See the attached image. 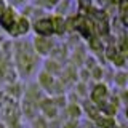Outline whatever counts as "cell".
I'll return each instance as SVG.
<instances>
[{"label": "cell", "mask_w": 128, "mask_h": 128, "mask_svg": "<svg viewBox=\"0 0 128 128\" xmlns=\"http://www.w3.org/2000/svg\"><path fill=\"white\" fill-rule=\"evenodd\" d=\"M40 82H42L45 86H51V83H53V78H51L48 74H42V75H40Z\"/></svg>", "instance_id": "10"}, {"label": "cell", "mask_w": 128, "mask_h": 128, "mask_svg": "<svg viewBox=\"0 0 128 128\" xmlns=\"http://www.w3.org/2000/svg\"><path fill=\"white\" fill-rule=\"evenodd\" d=\"M42 107H43V110L46 112V115H50V117H54L56 109H54L53 104H51V101H43V102H42Z\"/></svg>", "instance_id": "7"}, {"label": "cell", "mask_w": 128, "mask_h": 128, "mask_svg": "<svg viewBox=\"0 0 128 128\" xmlns=\"http://www.w3.org/2000/svg\"><path fill=\"white\" fill-rule=\"evenodd\" d=\"M27 29H29L27 21L26 19H19L18 27H16V29H11V32H13V34H24V32H27Z\"/></svg>", "instance_id": "6"}, {"label": "cell", "mask_w": 128, "mask_h": 128, "mask_svg": "<svg viewBox=\"0 0 128 128\" xmlns=\"http://www.w3.org/2000/svg\"><path fill=\"white\" fill-rule=\"evenodd\" d=\"M37 128H45V123H43L42 120H38V122H37Z\"/></svg>", "instance_id": "20"}, {"label": "cell", "mask_w": 128, "mask_h": 128, "mask_svg": "<svg viewBox=\"0 0 128 128\" xmlns=\"http://www.w3.org/2000/svg\"><path fill=\"white\" fill-rule=\"evenodd\" d=\"M18 62H19V69H21V70H29V67L32 64V56H30L29 51H27V46H26V50L19 51Z\"/></svg>", "instance_id": "1"}, {"label": "cell", "mask_w": 128, "mask_h": 128, "mask_svg": "<svg viewBox=\"0 0 128 128\" xmlns=\"http://www.w3.org/2000/svg\"><path fill=\"white\" fill-rule=\"evenodd\" d=\"M0 21H2V24L5 27H10L11 24H13V11H11V10L3 11V13L0 14Z\"/></svg>", "instance_id": "3"}, {"label": "cell", "mask_w": 128, "mask_h": 128, "mask_svg": "<svg viewBox=\"0 0 128 128\" xmlns=\"http://www.w3.org/2000/svg\"><path fill=\"white\" fill-rule=\"evenodd\" d=\"M93 99L94 101H102V98L106 96V88H104L102 85H99V86H96L94 90H93Z\"/></svg>", "instance_id": "5"}, {"label": "cell", "mask_w": 128, "mask_h": 128, "mask_svg": "<svg viewBox=\"0 0 128 128\" xmlns=\"http://www.w3.org/2000/svg\"><path fill=\"white\" fill-rule=\"evenodd\" d=\"M114 2H118V0H114Z\"/></svg>", "instance_id": "25"}, {"label": "cell", "mask_w": 128, "mask_h": 128, "mask_svg": "<svg viewBox=\"0 0 128 128\" xmlns=\"http://www.w3.org/2000/svg\"><path fill=\"white\" fill-rule=\"evenodd\" d=\"M91 46H93L94 50H99V48H101V43H99V40H91Z\"/></svg>", "instance_id": "15"}, {"label": "cell", "mask_w": 128, "mask_h": 128, "mask_svg": "<svg viewBox=\"0 0 128 128\" xmlns=\"http://www.w3.org/2000/svg\"><path fill=\"white\" fill-rule=\"evenodd\" d=\"M99 2H101V3H106V2H107V0H99Z\"/></svg>", "instance_id": "24"}, {"label": "cell", "mask_w": 128, "mask_h": 128, "mask_svg": "<svg viewBox=\"0 0 128 128\" xmlns=\"http://www.w3.org/2000/svg\"><path fill=\"white\" fill-rule=\"evenodd\" d=\"M115 110V107L114 106H110V107H107V112H109V114H112V112Z\"/></svg>", "instance_id": "21"}, {"label": "cell", "mask_w": 128, "mask_h": 128, "mask_svg": "<svg viewBox=\"0 0 128 128\" xmlns=\"http://www.w3.org/2000/svg\"><path fill=\"white\" fill-rule=\"evenodd\" d=\"M123 82H125V75L120 74V75H118V83H123Z\"/></svg>", "instance_id": "19"}, {"label": "cell", "mask_w": 128, "mask_h": 128, "mask_svg": "<svg viewBox=\"0 0 128 128\" xmlns=\"http://www.w3.org/2000/svg\"><path fill=\"white\" fill-rule=\"evenodd\" d=\"M3 8H5V6H3V2H2V0H0V14L3 13Z\"/></svg>", "instance_id": "22"}, {"label": "cell", "mask_w": 128, "mask_h": 128, "mask_svg": "<svg viewBox=\"0 0 128 128\" xmlns=\"http://www.w3.org/2000/svg\"><path fill=\"white\" fill-rule=\"evenodd\" d=\"M35 30H37L38 34H50V32L53 30L51 21H48V19H42V21H38L37 24H35Z\"/></svg>", "instance_id": "2"}, {"label": "cell", "mask_w": 128, "mask_h": 128, "mask_svg": "<svg viewBox=\"0 0 128 128\" xmlns=\"http://www.w3.org/2000/svg\"><path fill=\"white\" fill-rule=\"evenodd\" d=\"M2 77H3V66L0 64V78H2Z\"/></svg>", "instance_id": "23"}, {"label": "cell", "mask_w": 128, "mask_h": 128, "mask_svg": "<svg viewBox=\"0 0 128 128\" xmlns=\"http://www.w3.org/2000/svg\"><path fill=\"white\" fill-rule=\"evenodd\" d=\"M35 46H37V50L40 53H46L50 50V42H46L45 38H37L35 40Z\"/></svg>", "instance_id": "4"}, {"label": "cell", "mask_w": 128, "mask_h": 128, "mask_svg": "<svg viewBox=\"0 0 128 128\" xmlns=\"http://www.w3.org/2000/svg\"><path fill=\"white\" fill-rule=\"evenodd\" d=\"M115 48L114 46H109V50H107V58H110V59H114L115 58Z\"/></svg>", "instance_id": "12"}, {"label": "cell", "mask_w": 128, "mask_h": 128, "mask_svg": "<svg viewBox=\"0 0 128 128\" xmlns=\"http://www.w3.org/2000/svg\"><path fill=\"white\" fill-rule=\"evenodd\" d=\"M93 75H94L96 78H99V75H101V70H99V69H94V70H93Z\"/></svg>", "instance_id": "18"}, {"label": "cell", "mask_w": 128, "mask_h": 128, "mask_svg": "<svg viewBox=\"0 0 128 128\" xmlns=\"http://www.w3.org/2000/svg\"><path fill=\"white\" fill-rule=\"evenodd\" d=\"M98 30H99V32H106V30H107V27H106V24H104V21H99V22H98Z\"/></svg>", "instance_id": "14"}, {"label": "cell", "mask_w": 128, "mask_h": 128, "mask_svg": "<svg viewBox=\"0 0 128 128\" xmlns=\"http://www.w3.org/2000/svg\"><path fill=\"white\" fill-rule=\"evenodd\" d=\"M86 110H88V114H90V117H93V118L98 117V110H96L93 106H90V104H88V106H86Z\"/></svg>", "instance_id": "11"}, {"label": "cell", "mask_w": 128, "mask_h": 128, "mask_svg": "<svg viewBox=\"0 0 128 128\" xmlns=\"http://www.w3.org/2000/svg\"><path fill=\"white\" fill-rule=\"evenodd\" d=\"M114 61H115V64H117V66H122V64H123V58H122V56H115Z\"/></svg>", "instance_id": "16"}, {"label": "cell", "mask_w": 128, "mask_h": 128, "mask_svg": "<svg viewBox=\"0 0 128 128\" xmlns=\"http://www.w3.org/2000/svg\"><path fill=\"white\" fill-rule=\"evenodd\" d=\"M53 24H54L53 29H54L56 32H59V34H61V32H64V21H62L61 18H54Z\"/></svg>", "instance_id": "9"}, {"label": "cell", "mask_w": 128, "mask_h": 128, "mask_svg": "<svg viewBox=\"0 0 128 128\" xmlns=\"http://www.w3.org/2000/svg\"><path fill=\"white\" fill-rule=\"evenodd\" d=\"M126 6H128V3L123 2L122 3V14H123V18H125V14H126ZM125 21H126V19H125Z\"/></svg>", "instance_id": "17"}, {"label": "cell", "mask_w": 128, "mask_h": 128, "mask_svg": "<svg viewBox=\"0 0 128 128\" xmlns=\"http://www.w3.org/2000/svg\"><path fill=\"white\" fill-rule=\"evenodd\" d=\"M69 112H70V115H78L80 109H78L77 106H70V107H69Z\"/></svg>", "instance_id": "13"}, {"label": "cell", "mask_w": 128, "mask_h": 128, "mask_svg": "<svg viewBox=\"0 0 128 128\" xmlns=\"http://www.w3.org/2000/svg\"><path fill=\"white\" fill-rule=\"evenodd\" d=\"M98 125L102 128H114V120L110 118H98Z\"/></svg>", "instance_id": "8"}]
</instances>
